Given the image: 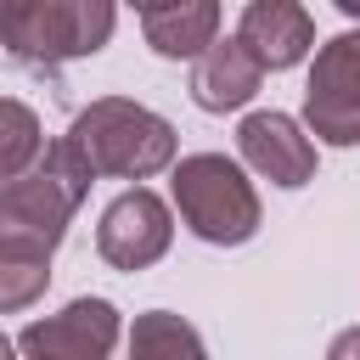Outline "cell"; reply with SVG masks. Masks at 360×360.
I'll use <instances>...</instances> for the list:
<instances>
[{
    "label": "cell",
    "mask_w": 360,
    "mask_h": 360,
    "mask_svg": "<svg viewBox=\"0 0 360 360\" xmlns=\"http://www.w3.org/2000/svg\"><path fill=\"white\" fill-rule=\"evenodd\" d=\"M90 180H96V169L84 163L73 135L51 141L17 180L0 186V236L56 253L73 214H79V202H84V191H90Z\"/></svg>",
    "instance_id": "obj_1"
},
{
    "label": "cell",
    "mask_w": 360,
    "mask_h": 360,
    "mask_svg": "<svg viewBox=\"0 0 360 360\" xmlns=\"http://www.w3.org/2000/svg\"><path fill=\"white\" fill-rule=\"evenodd\" d=\"M73 146L96 174L112 180H152L174 163V124L129 96H101L73 118Z\"/></svg>",
    "instance_id": "obj_2"
},
{
    "label": "cell",
    "mask_w": 360,
    "mask_h": 360,
    "mask_svg": "<svg viewBox=\"0 0 360 360\" xmlns=\"http://www.w3.org/2000/svg\"><path fill=\"white\" fill-rule=\"evenodd\" d=\"M174 208L191 236L214 248H242L259 231V191L225 152H191L174 163Z\"/></svg>",
    "instance_id": "obj_3"
},
{
    "label": "cell",
    "mask_w": 360,
    "mask_h": 360,
    "mask_svg": "<svg viewBox=\"0 0 360 360\" xmlns=\"http://www.w3.org/2000/svg\"><path fill=\"white\" fill-rule=\"evenodd\" d=\"M118 6L112 0H39L22 34L11 39V56L22 68H62L79 56H96L112 39Z\"/></svg>",
    "instance_id": "obj_4"
},
{
    "label": "cell",
    "mask_w": 360,
    "mask_h": 360,
    "mask_svg": "<svg viewBox=\"0 0 360 360\" xmlns=\"http://www.w3.org/2000/svg\"><path fill=\"white\" fill-rule=\"evenodd\" d=\"M304 124L326 146H360V28L315 51L304 84Z\"/></svg>",
    "instance_id": "obj_5"
},
{
    "label": "cell",
    "mask_w": 360,
    "mask_h": 360,
    "mask_svg": "<svg viewBox=\"0 0 360 360\" xmlns=\"http://www.w3.org/2000/svg\"><path fill=\"white\" fill-rule=\"evenodd\" d=\"M174 242V214L158 191L135 186L124 197H112L101 208V225H96V253L112 264V270H146L169 253Z\"/></svg>",
    "instance_id": "obj_6"
},
{
    "label": "cell",
    "mask_w": 360,
    "mask_h": 360,
    "mask_svg": "<svg viewBox=\"0 0 360 360\" xmlns=\"http://www.w3.org/2000/svg\"><path fill=\"white\" fill-rule=\"evenodd\" d=\"M17 349L34 360H101L118 349V309L107 298H73L68 309L22 326Z\"/></svg>",
    "instance_id": "obj_7"
},
{
    "label": "cell",
    "mask_w": 360,
    "mask_h": 360,
    "mask_svg": "<svg viewBox=\"0 0 360 360\" xmlns=\"http://www.w3.org/2000/svg\"><path fill=\"white\" fill-rule=\"evenodd\" d=\"M236 146H242L248 169H259L270 186L298 191V186L315 180V141L287 112H248L242 129H236Z\"/></svg>",
    "instance_id": "obj_8"
},
{
    "label": "cell",
    "mask_w": 360,
    "mask_h": 360,
    "mask_svg": "<svg viewBox=\"0 0 360 360\" xmlns=\"http://www.w3.org/2000/svg\"><path fill=\"white\" fill-rule=\"evenodd\" d=\"M236 39L264 62V73H281V68L309 56L315 22H309V11L298 0H248V11L236 22Z\"/></svg>",
    "instance_id": "obj_9"
},
{
    "label": "cell",
    "mask_w": 360,
    "mask_h": 360,
    "mask_svg": "<svg viewBox=\"0 0 360 360\" xmlns=\"http://www.w3.org/2000/svg\"><path fill=\"white\" fill-rule=\"evenodd\" d=\"M264 84V62L242 39H214L202 56H191V101L202 112H231L248 107Z\"/></svg>",
    "instance_id": "obj_10"
},
{
    "label": "cell",
    "mask_w": 360,
    "mask_h": 360,
    "mask_svg": "<svg viewBox=\"0 0 360 360\" xmlns=\"http://www.w3.org/2000/svg\"><path fill=\"white\" fill-rule=\"evenodd\" d=\"M141 17V34L158 56H202L219 39V0H169Z\"/></svg>",
    "instance_id": "obj_11"
},
{
    "label": "cell",
    "mask_w": 360,
    "mask_h": 360,
    "mask_svg": "<svg viewBox=\"0 0 360 360\" xmlns=\"http://www.w3.org/2000/svg\"><path fill=\"white\" fill-rule=\"evenodd\" d=\"M45 287H51V253H45V248H28V242L0 236V315L28 309Z\"/></svg>",
    "instance_id": "obj_12"
},
{
    "label": "cell",
    "mask_w": 360,
    "mask_h": 360,
    "mask_svg": "<svg viewBox=\"0 0 360 360\" xmlns=\"http://www.w3.org/2000/svg\"><path fill=\"white\" fill-rule=\"evenodd\" d=\"M39 152H45V135H39L34 107L17 101V96H0V186L17 180Z\"/></svg>",
    "instance_id": "obj_13"
},
{
    "label": "cell",
    "mask_w": 360,
    "mask_h": 360,
    "mask_svg": "<svg viewBox=\"0 0 360 360\" xmlns=\"http://www.w3.org/2000/svg\"><path fill=\"white\" fill-rule=\"evenodd\" d=\"M129 354H202V332L186 326V321L169 315V309H152V315L135 321V332H129Z\"/></svg>",
    "instance_id": "obj_14"
},
{
    "label": "cell",
    "mask_w": 360,
    "mask_h": 360,
    "mask_svg": "<svg viewBox=\"0 0 360 360\" xmlns=\"http://www.w3.org/2000/svg\"><path fill=\"white\" fill-rule=\"evenodd\" d=\"M34 6H39V0H0V45H6V51H11V39L22 34V22L34 17Z\"/></svg>",
    "instance_id": "obj_15"
},
{
    "label": "cell",
    "mask_w": 360,
    "mask_h": 360,
    "mask_svg": "<svg viewBox=\"0 0 360 360\" xmlns=\"http://www.w3.org/2000/svg\"><path fill=\"white\" fill-rule=\"evenodd\" d=\"M332 354H338V360L360 354V326H354V332H343V338H332Z\"/></svg>",
    "instance_id": "obj_16"
},
{
    "label": "cell",
    "mask_w": 360,
    "mask_h": 360,
    "mask_svg": "<svg viewBox=\"0 0 360 360\" xmlns=\"http://www.w3.org/2000/svg\"><path fill=\"white\" fill-rule=\"evenodd\" d=\"M332 6H338L343 17H354V22H360V0H332Z\"/></svg>",
    "instance_id": "obj_17"
},
{
    "label": "cell",
    "mask_w": 360,
    "mask_h": 360,
    "mask_svg": "<svg viewBox=\"0 0 360 360\" xmlns=\"http://www.w3.org/2000/svg\"><path fill=\"white\" fill-rule=\"evenodd\" d=\"M135 11H158V6H169V0H129Z\"/></svg>",
    "instance_id": "obj_18"
},
{
    "label": "cell",
    "mask_w": 360,
    "mask_h": 360,
    "mask_svg": "<svg viewBox=\"0 0 360 360\" xmlns=\"http://www.w3.org/2000/svg\"><path fill=\"white\" fill-rule=\"evenodd\" d=\"M11 349H17V343H11V338H0V360H6V354H11Z\"/></svg>",
    "instance_id": "obj_19"
}]
</instances>
